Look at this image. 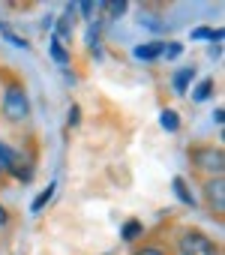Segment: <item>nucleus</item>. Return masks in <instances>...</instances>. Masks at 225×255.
Returning a JSON list of instances; mask_svg holds the SVG:
<instances>
[{
    "label": "nucleus",
    "mask_w": 225,
    "mask_h": 255,
    "mask_svg": "<svg viewBox=\"0 0 225 255\" xmlns=\"http://www.w3.org/2000/svg\"><path fill=\"white\" fill-rule=\"evenodd\" d=\"M162 45H165V42H150V45H138V48H135V57H138V60H156V57L162 54Z\"/></svg>",
    "instance_id": "6e6552de"
},
{
    "label": "nucleus",
    "mask_w": 225,
    "mask_h": 255,
    "mask_svg": "<svg viewBox=\"0 0 225 255\" xmlns=\"http://www.w3.org/2000/svg\"><path fill=\"white\" fill-rule=\"evenodd\" d=\"M3 114H6V120H12V123H21V120H27V114H30L27 93H24V87H21L18 81L6 84V90H3Z\"/></svg>",
    "instance_id": "f03ea898"
},
{
    "label": "nucleus",
    "mask_w": 225,
    "mask_h": 255,
    "mask_svg": "<svg viewBox=\"0 0 225 255\" xmlns=\"http://www.w3.org/2000/svg\"><path fill=\"white\" fill-rule=\"evenodd\" d=\"M72 15H75V6H66V12H63V18L57 21V36H54V42H66L69 36H72Z\"/></svg>",
    "instance_id": "39448f33"
},
{
    "label": "nucleus",
    "mask_w": 225,
    "mask_h": 255,
    "mask_svg": "<svg viewBox=\"0 0 225 255\" xmlns=\"http://www.w3.org/2000/svg\"><path fill=\"white\" fill-rule=\"evenodd\" d=\"M177 255H219V249L207 234H201L198 228H189L177 240Z\"/></svg>",
    "instance_id": "7ed1b4c3"
},
{
    "label": "nucleus",
    "mask_w": 225,
    "mask_h": 255,
    "mask_svg": "<svg viewBox=\"0 0 225 255\" xmlns=\"http://www.w3.org/2000/svg\"><path fill=\"white\" fill-rule=\"evenodd\" d=\"M138 234H144V225H141L138 219H129V222H123V240H135Z\"/></svg>",
    "instance_id": "ddd939ff"
},
{
    "label": "nucleus",
    "mask_w": 225,
    "mask_h": 255,
    "mask_svg": "<svg viewBox=\"0 0 225 255\" xmlns=\"http://www.w3.org/2000/svg\"><path fill=\"white\" fill-rule=\"evenodd\" d=\"M51 57H54L57 63H69V51H63L60 42H51Z\"/></svg>",
    "instance_id": "4468645a"
},
{
    "label": "nucleus",
    "mask_w": 225,
    "mask_h": 255,
    "mask_svg": "<svg viewBox=\"0 0 225 255\" xmlns=\"http://www.w3.org/2000/svg\"><path fill=\"white\" fill-rule=\"evenodd\" d=\"M204 195H207V201H210V207L216 213L225 210V183H222V177H210L204 183Z\"/></svg>",
    "instance_id": "20e7f679"
},
{
    "label": "nucleus",
    "mask_w": 225,
    "mask_h": 255,
    "mask_svg": "<svg viewBox=\"0 0 225 255\" xmlns=\"http://www.w3.org/2000/svg\"><path fill=\"white\" fill-rule=\"evenodd\" d=\"M72 117H69V123H78V105H72V111H69Z\"/></svg>",
    "instance_id": "412c9836"
},
{
    "label": "nucleus",
    "mask_w": 225,
    "mask_h": 255,
    "mask_svg": "<svg viewBox=\"0 0 225 255\" xmlns=\"http://www.w3.org/2000/svg\"><path fill=\"white\" fill-rule=\"evenodd\" d=\"M189 159L195 162L198 171L210 174V177H222V168H225V153L222 147H213V144H198L189 150Z\"/></svg>",
    "instance_id": "f257e3e1"
},
{
    "label": "nucleus",
    "mask_w": 225,
    "mask_h": 255,
    "mask_svg": "<svg viewBox=\"0 0 225 255\" xmlns=\"http://www.w3.org/2000/svg\"><path fill=\"white\" fill-rule=\"evenodd\" d=\"M135 255H168L165 249H159V246H141Z\"/></svg>",
    "instance_id": "a211bd4d"
},
{
    "label": "nucleus",
    "mask_w": 225,
    "mask_h": 255,
    "mask_svg": "<svg viewBox=\"0 0 225 255\" xmlns=\"http://www.w3.org/2000/svg\"><path fill=\"white\" fill-rule=\"evenodd\" d=\"M51 195H54V183H51V186H45V189H42V192L33 198V204H30V213H39V210H42V207L51 201Z\"/></svg>",
    "instance_id": "f8f14e48"
},
{
    "label": "nucleus",
    "mask_w": 225,
    "mask_h": 255,
    "mask_svg": "<svg viewBox=\"0 0 225 255\" xmlns=\"http://www.w3.org/2000/svg\"><path fill=\"white\" fill-rule=\"evenodd\" d=\"M0 168H3V174L6 171H12V174L18 171V153L12 147H6L3 141H0Z\"/></svg>",
    "instance_id": "423d86ee"
},
{
    "label": "nucleus",
    "mask_w": 225,
    "mask_h": 255,
    "mask_svg": "<svg viewBox=\"0 0 225 255\" xmlns=\"http://www.w3.org/2000/svg\"><path fill=\"white\" fill-rule=\"evenodd\" d=\"M0 174H3V168H0Z\"/></svg>",
    "instance_id": "4be33fe9"
},
{
    "label": "nucleus",
    "mask_w": 225,
    "mask_h": 255,
    "mask_svg": "<svg viewBox=\"0 0 225 255\" xmlns=\"http://www.w3.org/2000/svg\"><path fill=\"white\" fill-rule=\"evenodd\" d=\"M174 195H177L183 204H189V207L195 204V198H192V192L186 189V180H183V177H174Z\"/></svg>",
    "instance_id": "9b49d317"
},
{
    "label": "nucleus",
    "mask_w": 225,
    "mask_h": 255,
    "mask_svg": "<svg viewBox=\"0 0 225 255\" xmlns=\"http://www.w3.org/2000/svg\"><path fill=\"white\" fill-rule=\"evenodd\" d=\"M192 78H195V66H183V69L174 75V90H177V93H186V87H189Z\"/></svg>",
    "instance_id": "1a4fd4ad"
},
{
    "label": "nucleus",
    "mask_w": 225,
    "mask_h": 255,
    "mask_svg": "<svg viewBox=\"0 0 225 255\" xmlns=\"http://www.w3.org/2000/svg\"><path fill=\"white\" fill-rule=\"evenodd\" d=\"M138 24H144V27H150V30H165V21H156L153 15H141Z\"/></svg>",
    "instance_id": "dca6fc26"
},
{
    "label": "nucleus",
    "mask_w": 225,
    "mask_h": 255,
    "mask_svg": "<svg viewBox=\"0 0 225 255\" xmlns=\"http://www.w3.org/2000/svg\"><path fill=\"white\" fill-rule=\"evenodd\" d=\"M192 39H213V30H207V27H195V30H192Z\"/></svg>",
    "instance_id": "6ab92c4d"
},
{
    "label": "nucleus",
    "mask_w": 225,
    "mask_h": 255,
    "mask_svg": "<svg viewBox=\"0 0 225 255\" xmlns=\"http://www.w3.org/2000/svg\"><path fill=\"white\" fill-rule=\"evenodd\" d=\"M3 36H6V42H9V45H15V48H30L21 36H15V33H9V30H3Z\"/></svg>",
    "instance_id": "f3484780"
},
{
    "label": "nucleus",
    "mask_w": 225,
    "mask_h": 255,
    "mask_svg": "<svg viewBox=\"0 0 225 255\" xmlns=\"http://www.w3.org/2000/svg\"><path fill=\"white\" fill-rule=\"evenodd\" d=\"M6 222H9V213L3 210V204H0V225H6Z\"/></svg>",
    "instance_id": "aec40b11"
},
{
    "label": "nucleus",
    "mask_w": 225,
    "mask_h": 255,
    "mask_svg": "<svg viewBox=\"0 0 225 255\" xmlns=\"http://www.w3.org/2000/svg\"><path fill=\"white\" fill-rule=\"evenodd\" d=\"M159 123H162V129H168V132H177V129H180V117H177L174 108H162Z\"/></svg>",
    "instance_id": "0eeeda50"
},
{
    "label": "nucleus",
    "mask_w": 225,
    "mask_h": 255,
    "mask_svg": "<svg viewBox=\"0 0 225 255\" xmlns=\"http://www.w3.org/2000/svg\"><path fill=\"white\" fill-rule=\"evenodd\" d=\"M102 9H105L111 18H120V15L126 12V3H102Z\"/></svg>",
    "instance_id": "2eb2a0df"
},
{
    "label": "nucleus",
    "mask_w": 225,
    "mask_h": 255,
    "mask_svg": "<svg viewBox=\"0 0 225 255\" xmlns=\"http://www.w3.org/2000/svg\"><path fill=\"white\" fill-rule=\"evenodd\" d=\"M216 90V84H213V78H204L198 87H195V93H192V99L195 102H204V99H210V93Z\"/></svg>",
    "instance_id": "9d476101"
}]
</instances>
